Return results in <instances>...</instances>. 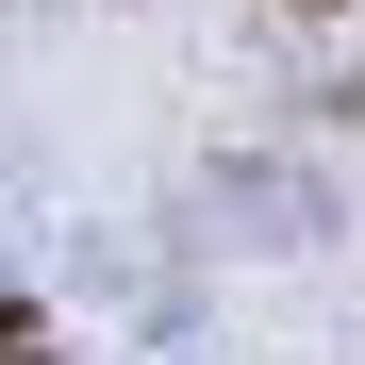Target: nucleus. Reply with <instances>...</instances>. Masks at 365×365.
Returning <instances> with one entry per match:
<instances>
[{
    "instance_id": "obj_1",
    "label": "nucleus",
    "mask_w": 365,
    "mask_h": 365,
    "mask_svg": "<svg viewBox=\"0 0 365 365\" xmlns=\"http://www.w3.org/2000/svg\"><path fill=\"white\" fill-rule=\"evenodd\" d=\"M0 365H34V316H17V299H0Z\"/></svg>"
},
{
    "instance_id": "obj_2",
    "label": "nucleus",
    "mask_w": 365,
    "mask_h": 365,
    "mask_svg": "<svg viewBox=\"0 0 365 365\" xmlns=\"http://www.w3.org/2000/svg\"><path fill=\"white\" fill-rule=\"evenodd\" d=\"M299 17H349V0H299Z\"/></svg>"
}]
</instances>
